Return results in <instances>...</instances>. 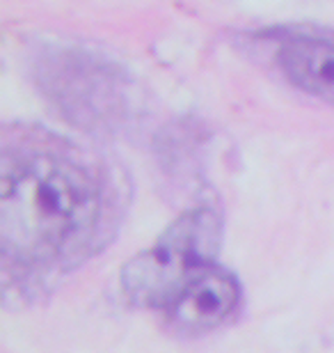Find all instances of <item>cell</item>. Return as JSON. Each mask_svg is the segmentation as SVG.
<instances>
[{"label":"cell","instance_id":"6da1fadb","mask_svg":"<svg viewBox=\"0 0 334 353\" xmlns=\"http://www.w3.org/2000/svg\"><path fill=\"white\" fill-rule=\"evenodd\" d=\"M108 170L46 131L17 129L0 157V255L5 296L41 287L108 241L115 197Z\"/></svg>","mask_w":334,"mask_h":353},{"label":"cell","instance_id":"7a4b0ae2","mask_svg":"<svg viewBox=\"0 0 334 353\" xmlns=\"http://www.w3.org/2000/svg\"><path fill=\"white\" fill-rule=\"evenodd\" d=\"M220 241L222 223L216 211L183 214L152 248L124 264L119 282L126 301L138 307H167L197 271L216 264Z\"/></svg>","mask_w":334,"mask_h":353},{"label":"cell","instance_id":"3957f363","mask_svg":"<svg viewBox=\"0 0 334 353\" xmlns=\"http://www.w3.org/2000/svg\"><path fill=\"white\" fill-rule=\"evenodd\" d=\"M41 83L55 105L83 129H115L124 119V81L110 65L85 53H55L41 67Z\"/></svg>","mask_w":334,"mask_h":353},{"label":"cell","instance_id":"277c9868","mask_svg":"<svg viewBox=\"0 0 334 353\" xmlns=\"http://www.w3.org/2000/svg\"><path fill=\"white\" fill-rule=\"evenodd\" d=\"M240 305V282L222 266L197 271L165 307L181 333H206L229 321Z\"/></svg>","mask_w":334,"mask_h":353},{"label":"cell","instance_id":"5b68a950","mask_svg":"<svg viewBox=\"0 0 334 353\" xmlns=\"http://www.w3.org/2000/svg\"><path fill=\"white\" fill-rule=\"evenodd\" d=\"M277 62L295 88L334 103V34H291L282 41Z\"/></svg>","mask_w":334,"mask_h":353}]
</instances>
